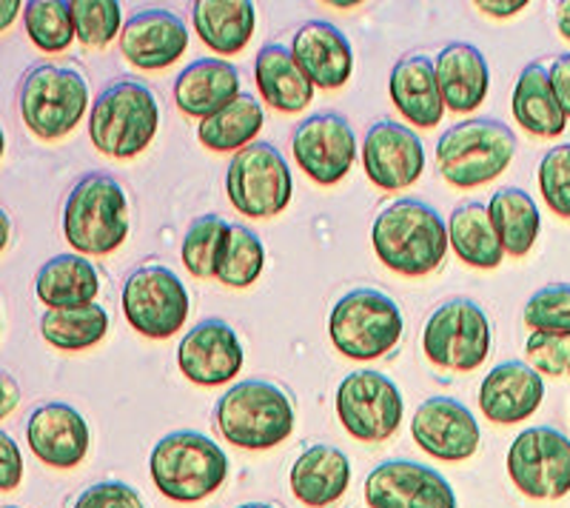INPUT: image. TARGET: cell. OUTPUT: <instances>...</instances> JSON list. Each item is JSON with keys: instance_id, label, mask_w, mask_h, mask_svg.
Returning a JSON list of instances; mask_svg holds the SVG:
<instances>
[{"instance_id": "32", "label": "cell", "mask_w": 570, "mask_h": 508, "mask_svg": "<svg viewBox=\"0 0 570 508\" xmlns=\"http://www.w3.org/2000/svg\"><path fill=\"white\" fill-rule=\"evenodd\" d=\"M488 215H491L505 254L525 257L531 252L539 237V228H542V215H539L537 203L525 189L505 186V189L493 192L491 201H488Z\"/></svg>"}, {"instance_id": "47", "label": "cell", "mask_w": 570, "mask_h": 508, "mask_svg": "<svg viewBox=\"0 0 570 508\" xmlns=\"http://www.w3.org/2000/svg\"><path fill=\"white\" fill-rule=\"evenodd\" d=\"M557 29L564 40H570V0L559 3L557 9Z\"/></svg>"}, {"instance_id": "49", "label": "cell", "mask_w": 570, "mask_h": 508, "mask_svg": "<svg viewBox=\"0 0 570 508\" xmlns=\"http://www.w3.org/2000/svg\"><path fill=\"white\" fill-rule=\"evenodd\" d=\"M237 508H277V506H268V502H246V506H237Z\"/></svg>"}, {"instance_id": "25", "label": "cell", "mask_w": 570, "mask_h": 508, "mask_svg": "<svg viewBox=\"0 0 570 508\" xmlns=\"http://www.w3.org/2000/svg\"><path fill=\"white\" fill-rule=\"evenodd\" d=\"M292 491L303 506L325 508L343 500L351 482V463L343 449L328 443H314L294 460Z\"/></svg>"}, {"instance_id": "22", "label": "cell", "mask_w": 570, "mask_h": 508, "mask_svg": "<svg viewBox=\"0 0 570 508\" xmlns=\"http://www.w3.org/2000/svg\"><path fill=\"white\" fill-rule=\"evenodd\" d=\"M292 52L314 89H340L354 69V49L348 38L328 20H305L294 32Z\"/></svg>"}, {"instance_id": "31", "label": "cell", "mask_w": 570, "mask_h": 508, "mask_svg": "<svg viewBox=\"0 0 570 508\" xmlns=\"http://www.w3.org/2000/svg\"><path fill=\"white\" fill-rule=\"evenodd\" d=\"M448 241L454 246L456 257L473 268H497L505 257V248L497 237L488 206L480 201H468L456 206L451 221H448Z\"/></svg>"}, {"instance_id": "18", "label": "cell", "mask_w": 570, "mask_h": 508, "mask_svg": "<svg viewBox=\"0 0 570 508\" xmlns=\"http://www.w3.org/2000/svg\"><path fill=\"white\" fill-rule=\"evenodd\" d=\"M363 169L376 189L400 192L420 180L425 169V149L411 126L394 120H376L365 131Z\"/></svg>"}, {"instance_id": "23", "label": "cell", "mask_w": 570, "mask_h": 508, "mask_svg": "<svg viewBox=\"0 0 570 508\" xmlns=\"http://www.w3.org/2000/svg\"><path fill=\"white\" fill-rule=\"evenodd\" d=\"M240 72L223 58H203L188 63L175 80V104L186 118H214L217 111L240 98Z\"/></svg>"}, {"instance_id": "27", "label": "cell", "mask_w": 570, "mask_h": 508, "mask_svg": "<svg viewBox=\"0 0 570 508\" xmlns=\"http://www.w3.org/2000/svg\"><path fill=\"white\" fill-rule=\"evenodd\" d=\"M254 80L263 100L285 115H297L314 100V84L283 43H266L259 49L254 58Z\"/></svg>"}, {"instance_id": "13", "label": "cell", "mask_w": 570, "mask_h": 508, "mask_svg": "<svg viewBox=\"0 0 570 508\" xmlns=\"http://www.w3.org/2000/svg\"><path fill=\"white\" fill-rule=\"evenodd\" d=\"M402 394L380 372H351L337 385V414L343 429L363 443H383L402 423Z\"/></svg>"}, {"instance_id": "50", "label": "cell", "mask_w": 570, "mask_h": 508, "mask_svg": "<svg viewBox=\"0 0 570 508\" xmlns=\"http://www.w3.org/2000/svg\"><path fill=\"white\" fill-rule=\"evenodd\" d=\"M7 508H18V506H7Z\"/></svg>"}, {"instance_id": "14", "label": "cell", "mask_w": 570, "mask_h": 508, "mask_svg": "<svg viewBox=\"0 0 570 508\" xmlns=\"http://www.w3.org/2000/svg\"><path fill=\"white\" fill-rule=\"evenodd\" d=\"M292 149L297 166L320 186H334L354 166L356 135L340 111H320L294 129Z\"/></svg>"}, {"instance_id": "6", "label": "cell", "mask_w": 570, "mask_h": 508, "mask_svg": "<svg viewBox=\"0 0 570 508\" xmlns=\"http://www.w3.org/2000/svg\"><path fill=\"white\" fill-rule=\"evenodd\" d=\"M517 155L511 126L493 118H471L451 126L436 144V166L456 189H476L497 180Z\"/></svg>"}, {"instance_id": "7", "label": "cell", "mask_w": 570, "mask_h": 508, "mask_svg": "<svg viewBox=\"0 0 570 508\" xmlns=\"http://www.w3.org/2000/svg\"><path fill=\"white\" fill-rule=\"evenodd\" d=\"M20 118L40 140H60L83 120L89 84L71 66L35 63L20 80Z\"/></svg>"}, {"instance_id": "8", "label": "cell", "mask_w": 570, "mask_h": 508, "mask_svg": "<svg viewBox=\"0 0 570 508\" xmlns=\"http://www.w3.org/2000/svg\"><path fill=\"white\" fill-rule=\"evenodd\" d=\"M328 334L343 358L376 360L400 343L402 312L380 289H354L331 309Z\"/></svg>"}, {"instance_id": "44", "label": "cell", "mask_w": 570, "mask_h": 508, "mask_svg": "<svg viewBox=\"0 0 570 508\" xmlns=\"http://www.w3.org/2000/svg\"><path fill=\"white\" fill-rule=\"evenodd\" d=\"M548 75H551L553 95H557L559 106H562L564 118L570 120V55H559L551 63V69H548Z\"/></svg>"}, {"instance_id": "37", "label": "cell", "mask_w": 570, "mask_h": 508, "mask_svg": "<svg viewBox=\"0 0 570 508\" xmlns=\"http://www.w3.org/2000/svg\"><path fill=\"white\" fill-rule=\"evenodd\" d=\"M228 232H232V223L223 221L220 215H200L197 221H191L183 235V266L200 281L214 277Z\"/></svg>"}, {"instance_id": "40", "label": "cell", "mask_w": 570, "mask_h": 508, "mask_svg": "<svg viewBox=\"0 0 570 508\" xmlns=\"http://www.w3.org/2000/svg\"><path fill=\"white\" fill-rule=\"evenodd\" d=\"M539 189L553 215L570 221V144L553 146L539 164Z\"/></svg>"}, {"instance_id": "1", "label": "cell", "mask_w": 570, "mask_h": 508, "mask_svg": "<svg viewBox=\"0 0 570 508\" xmlns=\"http://www.w3.org/2000/svg\"><path fill=\"white\" fill-rule=\"evenodd\" d=\"M371 243L376 257L396 274L425 277L436 272L448 252V223L434 206L402 197L374 217Z\"/></svg>"}, {"instance_id": "12", "label": "cell", "mask_w": 570, "mask_h": 508, "mask_svg": "<svg viewBox=\"0 0 570 508\" xmlns=\"http://www.w3.org/2000/svg\"><path fill=\"white\" fill-rule=\"evenodd\" d=\"M508 475L531 500H562L570 495V440L553 426H531L511 443Z\"/></svg>"}, {"instance_id": "48", "label": "cell", "mask_w": 570, "mask_h": 508, "mask_svg": "<svg viewBox=\"0 0 570 508\" xmlns=\"http://www.w3.org/2000/svg\"><path fill=\"white\" fill-rule=\"evenodd\" d=\"M3 18H0V29H9V23H12V18L14 14H18V9H20V3L18 0H9V3H3Z\"/></svg>"}, {"instance_id": "2", "label": "cell", "mask_w": 570, "mask_h": 508, "mask_svg": "<svg viewBox=\"0 0 570 508\" xmlns=\"http://www.w3.org/2000/svg\"><path fill=\"white\" fill-rule=\"evenodd\" d=\"M292 398L272 380L248 378L214 406V426L237 449L266 451L285 443L294 431Z\"/></svg>"}, {"instance_id": "36", "label": "cell", "mask_w": 570, "mask_h": 508, "mask_svg": "<svg viewBox=\"0 0 570 508\" xmlns=\"http://www.w3.org/2000/svg\"><path fill=\"white\" fill-rule=\"evenodd\" d=\"M23 27L29 40L46 55L66 52L78 38L71 3L66 0H29L23 7Z\"/></svg>"}, {"instance_id": "5", "label": "cell", "mask_w": 570, "mask_h": 508, "mask_svg": "<svg viewBox=\"0 0 570 508\" xmlns=\"http://www.w3.org/2000/svg\"><path fill=\"white\" fill-rule=\"evenodd\" d=\"M160 129V106L155 91L140 80H120L100 91L91 104V146L106 157L129 160L155 140Z\"/></svg>"}, {"instance_id": "39", "label": "cell", "mask_w": 570, "mask_h": 508, "mask_svg": "<svg viewBox=\"0 0 570 508\" xmlns=\"http://www.w3.org/2000/svg\"><path fill=\"white\" fill-rule=\"evenodd\" d=\"M525 326L544 334H570V283H553L531 294Z\"/></svg>"}, {"instance_id": "9", "label": "cell", "mask_w": 570, "mask_h": 508, "mask_svg": "<svg viewBox=\"0 0 570 508\" xmlns=\"http://www.w3.org/2000/svg\"><path fill=\"white\" fill-rule=\"evenodd\" d=\"M425 358L448 372H476L491 352V320L471 297H451L422 329Z\"/></svg>"}, {"instance_id": "10", "label": "cell", "mask_w": 570, "mask_h": 508, "mask_svg": "<svg viewBox=\"0 0 570 508\" xmlns=\"http://www.w3.org/2000/svg\"><path fill=\"white\" fill-rule=\"evenodd\" d=\"M226 192L240 215L266 221L292 203L294 180L283 152L274 144H252L232 157L226 172Z\"/></svg>"}, {"instance_id": "11", "label": "cell", "mask_w": 570, "mask_h": 508, "mask_svg": "<svg viewBox=\"0 0 570 508\" xmlns=\"http://www.w3.org/2000/svg\"><path fill=\"white\" fill-rule=\"evenodd\" d=\"M124 314L137 334L151 340H169L186 326L188 292L169 266L149 263L126 277Z\"/></svg>"}, {"instance_id": "42", "label": "cell", "mask_w": 570, "mask_h": 508, "mask_svg": "<svg viewBox=\"0 0 570 508\" xmlns=\"http://www.w3.org/2000/svg\"><path fill=\"white\" fill-rule=\"evenodd\" d=\"M71 508H146V502L129 482L104 480L89 486Z\"/></svg>"}, {"instance_id": "20", "label": "cell", "mask_w": 570, "mask_h": 508, "mask_svg": "<svg viewBox=\"0 0 570 508\" xmlns=\"http://www.w3.org/2000/svg\"><path fill=\"white\" fill-rule=\"evenodd\" d=\"M188 49V29L175 12L149 9L124 23L120 52L142 72H157L177 63Z\"/></svg>"}, {"instance_id": "28", "label": "cell", "mask_w": 570, "mask_h": 508, "mask_svg": "<svg viewBox=\"0 0 570 508\" xmlns=\"http://www.w3.org/2000/svg\"><path fill=\"white\" fill-rule=\"evenodd\" d=\"M98 292L100 274L83 254H58L46 261L35 277V294L49 309L89 306Z\"/></svg>"}, {"instance_id": "4", "label": "cell", "mask_w": 570, "mask_h": 508, "mask_svg": "<svg viewBox=\"0 0 570 508\" xmlns=\"http://www.w3.org/2000/svg\"><path fill=\"white\" fill-rule=\"evenodd\" d=\"M149 471L163 497L175 502H200L228 480V457L212 437L183 429L155 443Z\"/></svg>"}, {"instance_id": "17", "label": "cell", "mask_w": 570, "mask_h": 508, "mask_svg": "<svg viewBox=\"0 0 570 508\" xmlns=\"http://www.w3.org/2000/svg\"><path fill=\"white\" fill-rule=\"evenodd\" d=\"M243 343L226 320L208 318L183 334L177 349V365L183 378L195 385H226L243 369Z\"/></svg>"}, {"instance_id": "35", "label": "cell", "mask_w": 570, "mask_h": 508, "mask_svg": "<svg viewBox=\"0 0 570 508\" xmlns=\"http://www.w3.org/2000/svg\"><path fill=\"white\" fill-rule=\"evenodd\" d=\"M263 263H266V248H263L257 232L243 223H232L214 277L228 289H248L252 283H257Z\"/></svg>"}, {"instance_id": "15", "label": "cell", "mask_w": 570, "mask_h": 508, "mask_svg": "<svg viewBox=\"0 0 570 508\" xmlns=\"http://www.w3.org/2000/svg\"><path fill=\"white\" fill-rule=\"evenodd\" d=\"M411 434L425 455L445 463L471 460L482 446V431L473 411L454 398L422 400L411 420Z\"/></svg>"}, {"instance_id": "46", "label": "cell", "mask_w": 570, "mask_h": 508, "mask_svg": "<svg viewBox=\"0 0 570 508\" xmlns=\"http://www.w3.org/2000/svg\"><path fill=\"white\" fill-rule=\"evenodd\" d=\"M18 398H20V391L18 385H14V380L9 378V374H3V406H0V418H9V414H12Z\"/></svg>"}, {"instance_id": "41", "label": "cell", "mask_w": 570, "mask_h": 508, "mask_svg": "<svg viewBox=\"0 0 570 508\" xmlns=\"http://www.w3.org/2000/svg\"><path fill=\"white\" fill-rule=\"evenodd\" d=\"M525 358L533 372L548 374V378H568L570 334L533 332L525 343Z\"/></svg>"}, {"instance_id": "45", "label": "cell", "mask_w": 570, "mask_h": 508, "mask_svg": "<svg viewBox=\"0 0 570 508\" xmlns=\"http://www.w3.org/2000/svg\"><path fill=\"white\" fill-rule=\"evenodd\" d=\"M476 9L485 14H491V18H511V14L528 9V3L525 0H513V3H493V0H480V3H476Z\"/></svg>"}, {"instance_id": "3", "label": "cell", "mask_w": 570, "mask_h": 508, "mask_svg": "<svg viewBox=\"0 0 570 508\" xmlns=\"http://www.w3.org/2000/svg\"><path fill=\"white\" fill-rule=\"evenodd\" d=\"M129 201L111 175L91 172L71 186L63 203V237L80 254L104 257L129 237Z\"/></svg>"}, {"instance_id": "26", "label": "cell", "mask_w": 570, "mask_h": 508, "mask_svg": "<svg viewBox=\"0 0 570 508\" xmlns=\"http://www.w3.org/2000/svg\"><path fill=\"white\" fill-rule=\"evenodd\" d=\"M389 91L396 111L409 124L431 129L442 120L445 104H442L434 63L425 55H405L402 60H396V66L391 69Z\"/></svg>"}, {"instance_id": "19", "label": "cell", "mask_w": 570, "mask_h": 508, "mask_svg": "<svg viewBox=\"0 0 570 508\" xmlns=\"http://www.w3.org/2000/svg\"><path fill=\"white\" fill-rule=\"evenodd\" d=\"M27 443L52 469H75L89 455L91 431L69 403H40L27 420Z\"/></svg>"}, {"instance_id": "33", "label": "cell", "mask_w": 570, "mask_h": 508, "mask_svg": "<svg viewBox=\"0 0 570 508\" xmlns=\"http://www.w3.org/2000/svg\"><path fill=\"white\" fill-rule=\"evenodd\" d=\"M109 332V314L98 303L78 309H49L40 318V334L60 352H83L98 345Z\"/></svg>"}, {"instance_id": "21", "label": "cell", "mask_w": 570, "mask_h": 508, "mask_svg": "<svg viewBox=\"0 0 570 508\" xmlns=\"http://www.w3.org/2000/svg\"><path fill=\"white\" fill-rule=\"evenodd\" d=\"M544 380L522 360L493 365L480 385V409L491 423H522L542 406Z\"/></svg>"}, {"instance_id": "29", "label": "cell", "mask_w": 570, "mask_h": 508, "mask_svg": "<svg viewBox=\"0 0 570 508\" xmlns=\"http://www.w3.org/2000/svg\"><path fill=\"white\" fill-rule=\"evenodd\" d=\"M191 23L212 52L237 55L252 40L257 12L248 0H197L191 7Z\"/></svg>"}, {"instance_id": "16", "label": "cell", "mask_w": 570, "mask_h": 508, "mask_svg": "<svg viewBox=\"0 0 570 508\" xmlns=\"http://www.w3.org/2000/svg\"><path fill=\"white\" fill-rule=\"evenodd\" d=\"M368 508H456V491L440 471L414 460H389L365 477Z\"/></svg>"}, {"instance_id": "38", "label": "cell", "mask_w": 570, "mask_h": 508, "mask_svg": "<svg viewBox=\"0 0 570 508\" xmlns=\"http://www.w3.org/2000/svg\"><path fill=\"white\" fill-rule=\"evenodd\" d=\"M78 40L89 49H104L120 35V3L117 0H71Z\"/></svg>"}, {"instance_id": "24", "label": "cell", "mask_w": 570, "mask_h": 508, "mask_svg": "<svg viewBox=\"0 0 570 508\" xmlns=\"http://www.w3.org/2000/svg\"><path fill=\"white\" fill-rule=\"evenodd\" d=\"M436 84L445 109L456 115L480 109L488 98V86H491V72H488L485 55L473 43L454 40L436 55Z\"/></svg>"}, {"instance_id": "34", "label": "cell", "mask_w": 570, "mask_h": 508, "mask_svg": "<svg viewBox=\"0 0 570 508\" xmlns=\"http://www.w3.org/2000/svg\"><path fill=\"white\" fill-rule=\"evenodd\" d=\"M263 120L266 118H263L259 100L252 95H240L226 109L217 111L214 118L203 120L197 137L212 152H243L246 146L257 144L254 137L263 129Z\"/></svg>"}, {"instance_id": "30", "label": "cell", "mask_w": 570, "mask_h": 508, "mask_svg": "<svg viewBox=\"0 0 570 508\" xmlns=\"http://www.w3.org/2000/svg\"><path fill=\"white\" fill-rule=\"evenodd\" d=\"M513 118L525 131L537 137H559L568 126L562 106L553 95L551 75L542 63H528L513 86Z\"/></svg>"}, {"instance_id": "43", "label": "cell", "mask_w": 570, "mask_h": 508, "mask_svg": "<svg viewBox=\"0 0 570 508\" xmlns=\"http://www.w3.org/2000/svg\"><path fill=\"white\" fill-rule=\"evenodd\" d=\"M0 455H3V477H0V491H14L23 480V457L12 434L0 431Z\"/></svg>"}]
</instances>
